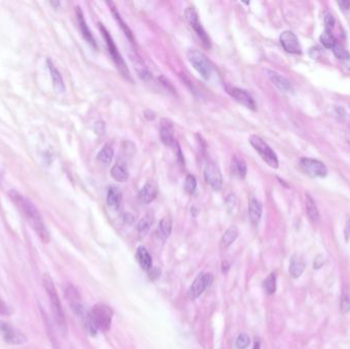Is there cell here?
Masks as SVG:
<instances>
[{
    "mask_svg": "<svg viewBox=\"0 0 350 349\" xmlns=\"http://www.w3.org/2000/svg\"><path fill=\"white\" fill-rule=\"evenodd\" d=\"M108 4H109V6H110V8H111V11H112V13H113V15H114V17H115V19H116V22L118 23V25H119V27L121 28V30L123 31V33H124V34L126 35V37L131 41V42H133L134 38H133L132 31L130 30V28L127 26V24H126V23L124 22V20H123V18L121 17V15H120L118 9L116 8L115 3L112 2V1H110V2H108Z\"/></svg>",
    "mask_w": 350,
    "mask_h": 349,
    "instance_id": "cell-21",
    "label": "cell"
},
{
    "mask_svg": "<svg viewBox=\"0 0 350 349\" xmlns=\"http://www.w3.org/2000/svg\"><path fill=\"white\" fill-rule=\"evenodd\" d=\"M305 207H306L307 215L312 221L316 222L320 219V212H319L317 204L314 198L308 193L305 194Z\"/></svg>",
    "mask_w": 350,
    "mask_h": 349,
    "instance_id": "cell-24",
    "label": "cell"
},
{
    "mask_svg": "<svg viewBox=\"0 0 350 349\" xmlns=\"http://www.w3.org/2000/svg\"><path fill=\"white\" fill-rule=\"evenodd\" d=\"M8 196L19 212L26 218L30 227L35 231L37 236L44 243H48L50 240L49 233L45 227L42 217H41L40 212L35 207V205L28 198L19 194L15 190L9 191Z\"/></svg>",
    "mask_w": 350,
    "mask_h": 349,
    "instance_id": "cell-1",
    "label": "cell"
},
{
    "mask_svg": "<svg viewBox=\"0 0 350 349\" xmlns=\"http://www.w3.org/2000/svg\"><path fill=\"white\" fill-rule=\"evenodd\" d=\"M0 340L9 345H22L27 342V337L10 324L0 321Z\"/></svg>",
    "mask_w": 350,
    "mask_h": 349,
    "instance_id": "cell-8",
    "label": "cell"
},
{
    "mask_svg": "<svg viewBox=\"0 0 350 349\" xmlns=\"http://www.w3.org/2000/svg\"><path fill=\"white\" fill-rule=\"evenodd\" d=\"M76 15H77V20H78L79 28H80V31L82 33V36H83V38L85 39V41L88 44H90L93 48H97L96 41H95L93 35L91 34L88 26H87L83 11H82V9L79 6L76 7Z\"/></svg>",
    "mask_w": 350,
    "mask_h": 349,
    "instance_id": "cell-16",
    "label": "cell"
},
{
    "mask_svg": "<svg viewBox=\"0 0 350 349\" xmlns=\"http://www.w3.org/2000/svg\"><path fill=\"white\" fill-rule=\"evenodd\" d=\"M175 147H176V153H177V158H178V160H179V162L182 164V165H184V158H183V154H182V152H181V149H180V147H179V145H178V143L176 142L175 143Z\"/></svg>",
    "mask_w": 350,
    "mask_h": 349,
    "instance_id": "cell-41",
    "label": "cell"
},
{
    "mask_svg": "<svg viewBox=\"0 0 350 349\" xmlns=\"http://www.w3.org/2000/svg\"><path fill=\"white\" fill-rule=\"evenodd\" d=\"M320 40H321V42L322 44L326 47V48H333L336 44V41H335V38L334 36L331 34L330 31H325L321 37H320Z\"/></svg>",
    "mask_w": 350,
    "mask_h": 349,
    "instance_id": "cell-34",
    "label": "cell"
},
{
    "mask_svg": "<svg viewBox=\"0 0 350 349\" xmlns=\"http://www.w3.org/2000/svg\"><path fill=\"white\" fill-rule=\"evenodd\" d=\"M174 124L173 122L167 118H162L160 121V138L161 141L166 147L175 146V136H174Z\"/></svg>",
    "mask_w": 350,
    "mask_h": 349,
    "instance_id": "cell-14",
    "label": "cell"
},
{
    "mask_svg": "<svg viewBox=\"0 0 350 349\" xmlns=\"http://www.w3.org/2000/svg\"><path fill=\"white\" fill-rule=\"evenodd\" d=\"M90 315L97 330L107 332L111 329L113 311L108 305L102 303L94 305L90 312Z\"/></svg>",
    "mask_w": 350,
    "mask_h": 349,
    "instance_id": "cell-6",
    "label": "cell"
},
{
    "mask_svg": "<svg viewBox=\"0 0 350 349\" xmlns=\"http://www.w3.org/2000/svg\"><path fill=\"white\" fill-rule=\"evenodd\" d=\"M254 349H260V344H259V342H256V343H255Z\"/></svg>",
    "mask_w": 350,
    "mask_h": 349,
    "instance_id": "cell-45",
    "label": "cell"
},
{
    "mask_svg": "<svg viewBox=\"0 0 350 349\" xmlns=\"http://www.w3.org/2000/svg\"><path fill=\"white\" fill-rule=\"evenodd\" d=\"M338 4L342 10H348L350 8V1H339Z\"/></svg>",
    "mask_w": 350,
    "mask_h": 349,
    "instance_id": "cell-43",
    "label": "cell"
},
{
    "mask_svg": "<svg viewBox=\"0 0 350 349\" xmlns=\"http://www.w3.org/2000/svg\"><path fill=\"white\" fill-rule=\"evenodd\" d=\"M197 189V179L193 174H188L184 181V190L188 194L192 195Z\"/></svg>",
    "mask_w": 350,
    "mask_h": 349,
    "instance_id": "cell-35",
    "label": "cell"
},
{
    "mask_svg": "<svg viewBox=\"0 0 350 349\" xmlns=\"http://www.w3.org/2000/svg\"><path fill=\"white\" fill-rule=\"evenodd\" d=\"M263 288L267 294H274L277 290V278L275 274H271L263 282Z\"/></svg>",
    "mask_w": 350,
    "mask_h": 349,
    "instance_id": "cell-33",
    "label": "cell"
},
{
    "mask_svg": "<svg viewBox=\"0 0 350 349\" xmlns=\"http://www.w3.org/2000/svg\"><path fill=\"white\" fill-rule=\"evenodd\" d=\"M266 76L272 81V83L279 88L283 92H291L293 90L291 82L288 80L286 77L282 76L281 74L273 71V70H265Z\"/></svg>",
    "mask_w": 350,
    "mask_h": 349,
    "instance_id": "cell-17",
    "label": "cell"
},
{
    "mask_svg": "<svg viewBox=\"0 0 350 349\" xmlns=\"http://www.w3.org/2000/svg\"><path fill=\"white\" fill-rule=\"evenodd\" d=\"M46 66H47V69H48V71L50 73L53 88L57 92H64L65 89H66V86H65V82H64L63 76H61L59 71L55 68V66L53 65L52 60L50 58L46 59Z\"/></svg>",
    "mask_w": 350,
    "mask_h": 349,
    "instance_id": "cell-18",
    "label": "cell"
},
{
    "mask_svg": "<svg viewBox=\"0 0 350 349\" xmlns=\"http://www.w3.org/2000/svg\"><path fill=\"white\" fill-rule=\"evenodd\" d=\"M130 59L132 61V64L134 65V68L137 72V74L139 75V77L143 80L148 81L151 78V74L148 70V68L146 67V65L143 64V61L141 60V58L137 55V54H131L130 55Z\"/></svg>",
    "mask_w": 350,
    "mask_h": 349,
    "instance_id": "cell-25",
    "label": "cell"
},
{
    "mask_svg": "<svg viewBox=\"0 0 350 349\" xmlns=\"http://www.w3.org/2000/svg\"><path fill=\"white\" fill-rule=\"evenodd\" d=\"M184 13H185V18H187L188 23L194 29L195 33L197 34L198 38L200 39L203 46L205 48L209 49L211 47L210 37L208 36L207 33H206L205 29L201 25V22L199 19V13H198L197 9L195 8V6H189L187 9H185Z\"/></svg>",
    "mask_w": 350,
    "mask_h": 349,
    "instance_id": "cell-7",
    "label": "cell"
},
{
    "mask_svg": "<svg viewBox=\"0 0 350 349\" xmlns=\"http://www.w3.org/2000/svg\"><path fill=\"white\" fill-rule=\"evenodd\" d=\"M239 236V230L236 225H232V227L224 233V235L221 238V244L223 247H229L231 246L236 239Z\"/></svg>",
    "mask_w": 350,
    "mask_h": 349,
    "instance_id": "cell-30",
    "label": "cell"
},
{
    "mask_svg": "<svg viewBox=\"0 0 350 349\" xmlns=\"http://www.w3.org/2000/svg\"><path fill=\"white\" fill-rule=\"evenodd\" d=\"M160 81H161V83L163 84V85H165V87H167L168 89H170L172 92H174V87H173V85L170 83V81L169 80H167L165 77H160Z\"/></svg>",
    "mask_w": 350,
    "mask_h": 349,
    "instance_id": "cell-40",
    "label": "cell"
},
{
    "mask_svg": "<svg viewBox=\"0 0 350 349\" xmlns=\"http://www.w3.org/2000/svg\"><path fill=\"white\" fill-rule=\"evenodd\" d=\"M344 236H345V240L347 242H349L350 241V219L346 222L345 230H344Z\"/></svg>",
    "mask_w": 350,
    "mask_h": 349,
    "instance_id": "cell-42",
    "label": "cell"
},
{
    "mask_svg": "<svg viewBox=\"0 0 350 349\" xmlns=\"http://www.w3.org/2000/svg\"><path fill=\"white\" fill-rule=\"evenodd\" d=\"M42 283H43L44 290L49 298L50 309H51V313L53 316V320H54L57 328L59 329V331L65 335L67 333V330H68L67 322H66L65 314L63 311V307H61V303H60V300L58 298L53 281L48 274H44L43 278H42Z\"/></svg>",
    "mask_w": 350,
    "mask_h": 349,
    "instance_id": "cell-2",
    "label": "cell"
},
{
    "mask_svg": "<svg viewBox=\"0 0 350 349\" xmlns=\"http://www.w3.org/2000/svg\"><path fill=\"white\" fill-rule=\"evenodd\" d=\"M340 310L342 314H348L350 312V287L348 286L343 288L340 299Z\"/></svg>",
    "mask_w": 350,
    "mask_h": 349,
    "instance_id": "cell-32",
    "label": "cell"
},
{
    "mask_svg": "<svg viewBox=\"0 0 350 349\" xmlns=\"http://www.w3.org/2000/svg\"><path fill=\"white\" fill-rule=\"evenodd\" d=\"M113 156H114L113 148L110 145H106L97 154V160L100 163L105 164V165H108V164L111 163Z\"/></svg>",
    "mask_w": 350,
    "mask_h": 349,
    "instance_id": "cell-31",
    "label": "cell"
},
{
    "mask_svg": "<svg viewBox=\"0 0 350 349\" xmlns=\"http://www.w3.org/2000/svg\"><path fill=\"white\" fill-rule=\"evenodd\" d=\"M121 203H122V192L117 187L111 186L108 189V193H107L108 206L114 210H117L120 208Z\"/></svg>",
    "mask_w": 350,
    "mask_h": 349,
    "instance_id": "cell-19",
    "label": "cell"
},
{
    "mask_svg": "<svg viewBox=\"0 0 350 349\" xmlns=\"http://www.w3.org/2000/svg\"><path fill=\"white\" fill-rule=\"evenodd\" d=\"M213 282V276L208 273L200 274L192 284L189 290V297L191 299H196L204 293V291L211 286Z\"/></svg>",
    "mask_w": 350,
    "mask_h": 349,
    "instance_id": "cell-12",
    "label": "cell"
},
{
    "mask_svg": "<svg viewBox=\"0 0 350 349\" xmlns=\"http://www.w3.org/2000/svg\"><path fill=\"white\" fill-rule=\"evenodd\" d=\"M249 141L251 143V146L259 154V156L262 158V160L267 164V165L274 169H277L279 167V159L276 153L260 136L253 134L250 136Z\"/></svg>",
    "mask_w": 350,
    "mask_h": 349,
    "instance_id": "cell-5",
    "label": "cell"
},
{
    "mask_svg": "<svg viewBox=\"0 0 350 349\" xmlns=\"http://www.w3.org/2000/svg\"><path fill=\"white\" fill-rule=\"evenodd\" d=\"M172 232V220L169 216H166L161 219L158 227V236L162 240H166Z\"/></svg>",
    "mask_w": 350,
    "mask_h": 349,
    "instance_id": "cell-29",
    "label": "cell"
},
{
    "mask_svg": "<svg viewBox=\"0 0 350 349\" xmlns=\"http://www.w3.org/2000/svg\"><path fill=\"white\" fill-rule=\"evenodd\" d=\"M300 167L302 171L310 177H325L328 174V169L325 164L316 159L302 158L300 160Z\"/></svg>",
    "mask_w": 350,
    "mask_h": 349,
    "instance_id": "cell-10",
    "label": "cell"
},
{
    "mask_svg": "<svg viewBox=\"0 0 350 349\" xmlns=\"http://www.w3.org/2000/svg\"><path fill=\"white\" fill-rule=\"evenodd\" d=\"M153 222H154V215L151 212L147 213L139 220L137 224V232L140 237H145L148 235Z\"/></svg>",
    "mask_w": 350,
    "mask_h": 349,
    "instance_id": "cell-28",
    "label": "cell"
},
{
    "mask_svg": "<svg viewBox=\"0 0 350 349\" xmlns=\"http://www.w3.org/2000/svg\"><path fill=\"white\" fill-rule=\"evenodd\" d=\"M204 177L206 182L213 191H220L223 186L221 171L214 161H208L204 168Z\"/></svg>",
    "mask_w": 350,
    "mask_h": 349,
    "instance_id": "cell-9",
    "label": "cell"
},
{
    "mask_svg": "<svg viewBox=\"0 0 350 349\" xmlns=\"http://www.w3.org/2000/svg\"><path fill=\"white\" fill-rule=\"evenodd\" d=\"M98 27H99V30L102 34V36H104L105 40H106V43H107V46H108V50L112 56V59L113 61L115 63L117 69L120 71V73L124 76L126 79L128 80H131V75H130V72H129V69L125 63V60L124 58L122 57L120 51L118 50L115 42H114V40L111 36V34L109 33V31L106 29V27L102 25V24H98Z\"/></svg>",
    "mask_w": 350,
    "mask_h": 349,
    "instance_id": "cell-3",
    "label": "cell"
},
{
    "mask_svg": "<svg viewBox=\"0 0 350 349\" xmlns=\"http://www.w3.org/2000/svg\"><path fill=\"white\" fill-rule=\"evenodd\" d=\"M232 169L234 171V173L239 176L240 178L244 179L247 175V171H248V169H247V164L245 162V160L238 156V155H235L234 158H233V161H232Z\"/></svg>",
    "mask_w": 350,
    "mask_h": 349,
    "instance_id": "cell-26",
    "label": "cell"
},
{
    "mask_svg": "<svg viewBox=\"0 0 350 349\" xmlns=\"http://www.w3.org/2000/svg\"><path fill=\"white\" fill-rule=\"evenodd\" d=\"M280 42L287 52L292 54L302 53V48L299 40L292 31H284L280 36Z\"/></svg>",
    "mask_w": 350,
    "mask_h": 349,
    "instance_id": "cell-13",
    "label": "cell"
},
{
    "mask_svg": "<svg viewBox=\"0 0 350 349\" xmlns=\"http://www.w3.org/2000/svg\"><path fill=\"white\" fill-rule=\"evenodd\" d=\"M324 20H325V24H326V26H327L328 31L330 30V29H332V28L335 26V18H334L333 14H332L331 12H329V11L325 12V14H324Z\"/></svg>",
    "mask_w": 350,
    "mask_h": 349,
    "instance_id": "cell-38",
    "label": "cell"
},
{
    "mask_svg": "<svg viewBox=\"0 0 350 349\" xmlns=\"http://www.w3.org/2000/svg\"><path fill=\"white\" fill-rule=\"evenodd\" d=\"M225 89H226V92H228L237 102H239L240 105L244 106L247 109L256 111L257 109L256 101L248 91H246L245 89H242L239 87H232V86H226Z\"/></svg>",
    "mask_w": 350,
    "mask_h": 349,
    "instance_id": "cell-11",
    "label": "cell"
},
{
    "mask_svg": "<svg viewBox=\"0 0 350 349\" xmlns=\"http://www.w3.org/2000/svg\"><path fill=\"white\" fill-rule=\"evenodd\" d=\"M158 194H159L158 183L155 180L150 179L143 184V187L140 189L138 194V199L142 204H150L158 197Z\"/></svg>",
    "mask_w": 350,
    "mask_h": 349,
    "instance_id": "cell-15",
    "label": "cell"
},
{
    "mask_svg": "<svg viewBox=\"0 0 350 349\" xmlns=\"http://www.w3.org/2000/svg\"><path fill=\"white\" fill-rule=\"evenodd\" d=\"M248 212H249V217H250L251 222L254 225H257L261 219V216H262V204H261V202L255 198H252L249 202Z\"/></svg>",
    "mask_w": 350,
    "mask_h": 349,
    "instance_id": "cell-20",
    "label": "cell"
},
{
    "mask_svg": "<svg viewBox=\"0 0 350 349\" xmlns=\"http://www.w3.org/2000/svg\"><path fill=\"white\" fill-rule=\"evenodd\" d=\"M305 265H306L305 261L301 256H299L298 254L293 255L291 258L290 269H289L291 276L293 278H299L305 270Z\"/></svg>",
    "mask_w": 350,
    "mask_h": 349,
    "instance_id": "cell-23",
    "label": "cell"
},
{
    "mask_svg": "<svg viewBox=\"0 0 350 349\" xmlns=\"http://www.w3.org/2000/svg\"><path fill=\"white\" fill-rule=\"evenodd\" d=\"M332 49H333L335 56L338 59H341V60H349L350 59V53L341 44L336 43Z\"/></svg>",
    "mask_w": 350,
    "mask_h": 349,
    "instance_id": "cell-36",
    "label": "cell"
},
{
    "mask_svg": "<svg viewBox=\"0 0 350 349\" xmlns=\"http://www.w3.org/2000/svg\"><path fill=\"white\" fill-rule=\"evenodd\" d=\"M112 177L118 182H126L129 178V173L127 168L121 163H117L111 169Z\"/></svg>",
    "mask_w": 350,
    "mask_h": 349,
    "instance_id": "cell-27",
    "label": "cell"
},
{
    "mask_svg": "<svg viewBox=\"0 0 350 349\" xmlns=\"http://www.w3.org/2000/svg\"><path fill=\"white\" fill-rule=\"evenodd\" d=\"M136 259H137V261H138L139 265L141 266L142 270L149 272L153 268L152 257L150 255V253L148 252V250L146 249V247H143V246H140V247H138V249L136 251Z\"/></svg>",
    "mask_w": 350,
    "mask_h": 349,
    "instance_id": "cell-22",
    "label": "cell"
},
{
    "mask_svg": "<svg viewBox=\"0 0 350 349\" xmlns=\"http://www.w3.org/2000/svg\"><path fill=\"white\" fill-rule=\"evenodd\" d=\"M10 309L9 306L0 298V316H8L10 315Z\"/></svg>",
    "mask_w": 350,
    "mask_h": 349,
    "instance_id": "cell-39",
    "label": "cell"
},
{
    "mask_svg": "<svg viewBox=\"0 0 350 349\" xmlns=\"http://www.w3.org/2000/svg\"><path fill=\"white\" fill-rule=\"evenodd\" d=\"M187 56L194 69L202 76L203 79L209 80L212 74V64L206 55L196 48H191L187 52Z\"/></svg>",
    "mask_w": 350,
    "mask_h": 349,
    "instance_id": "cell-4",
    "label": "cell"
},
{
    "mask_svg": "<svg viewBox=\"0 0 350 349\" xmlns=\"http://www.w3.org/2000/svg\"><path fill=\"white\" fill-rule=\"evenodd\" d=\"M250 345V337L243 333L240 334L236 340V347L237 349H247Z\"/></svg>",
    "mask_w": 350,
    "mask_h": 349,
    "instance_id": "cell-37",
    "label": "cell"
},
{
    "mask_svg": "<svg viewBox=\"0 0 350 349\" xmlns=\"http://www.w3.org/2000/svg\"><path fill=\"white\" fill-rule=\"evenodd\" d=\"M149 274H150V278H152V279H155V278H158L160 275V272L157 270V269H151L150 271H149Z\"/></svg>",
    "mask_w": 350,
    "mask_h": 349,
    "instance_id": "cell-44",
    "label": "cell"
}]
</instances>
